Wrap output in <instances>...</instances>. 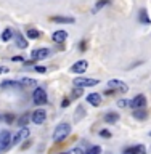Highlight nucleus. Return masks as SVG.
Instances as JSON below:
<instances>
[{
	"label": "nucleus",
	"instance_id": "nucleus-3",
	"mask_svg": "<svg viewBox=\"0 0 151 154\" xmlns=\"http://www.w3.org/2000/svg\"><path fill=\"white\" fill-rule=\"evenodd\" d=\"M72 84H74L77 88H82V87H95V85H98L100 80L92 79V77H76V79L72 80Z\"/></svg>",
	"mask_w": 151,
	"mask_h": 154
},
{
	"label": "nucleus",
	"instance_id": "nucleus-2",
	"mask_svg": "<svg viewBox=\"0 0 151 154\" xmlns=\"http://www.w3.org/2000/svg\"><path fill=\"white\" fill-rule=\"evenodd\" d=\"M32 101L36 103L37 106H43V104H47V91L42 88V87H37L36 90H34V93H32Z\"/></svg>",
	"mask_w": 151,
	"mask_h": 154
},
{
	"label": "nucleus",
	"instance_id": "nucleus-1",
	"mask_svg": "<svg viewBox=\"0 0 151 154\" xmlns=\"http://www.w3.org/2000/svg\"><path fill=\"white\" fill-rule=\"evenodd\" d=\"M69 133H71V125L68 122H61L55 128V132H53V141L60 143V141H63V140H66Z\"/></svg>",
	"mask_w": 151,
	"mask_h": 154
},
{
	"label": "nucleus",
	"instance_id": "nucleus-29",
	"mask_svg": "<svg viewBox=\"0 0 151 154\" xmlns=\"http://www.w3.org/2000/svg\"><path fill=\"white\" fill-rule=\"evenodd\" d=\"M80 93H82V90H80V88H77V90H74V93H72V96H74V98H79Z\"/></svg>",
	"mask_w": 151,
	"mask_h": 154
},
{
	"label": "nucleus",
	"instance_id": "nucleus-14",
	"mask_svg": "<svg viewBox=\"0 0 151 154\" xmlns=\"http://www.w3.org/2000/svg\"><path fill=\"white\" fill-rule=\"evenodd\" d=\"M0 87H2V88H16V90L23 88V85L19 84V82H16V80H3Z\"/></svg>",
	"mask_w": 151,
	"mask_h": 154
},
{
	"label": "nucleus",
	"instance_id": "nucleus-13",
	"mask_svg": "<svg viewBox=\"0 0 151 154\" xmlns=\"http://www.w3.org/2000/svg\"><path fill=\"white\" fill-rule=\"evenodd\" d=\"M87 103H90L92 106H100L101 104V95H98V93H89V95H87Z\"/></svg>",
	"mask_w": 151,
	"mask_h": 154
},
{
	"label": "nucleus",
	"instance_id": "nucleus-34",
	"mask_svg": "<svg viewBox=\"0 0 151 154\" xmlns=\"http://www.w3.org/2000/svg\"><path fill=\"white\" fill-rule=\"evenodd\" d=\"M80 50L85 51V42H80Z\"/></svg>",
	"mask_w": 151,
	"mask_h": 154
},
{
	"label": "nucleus",
	"instance_id": "nucleus-30",
	"mask_svg": "<svg viewBox=\"0 0 151 154\" xmlns=\"http://www.w3.org/2000/svg\"><path fill=\"white\" fill-rule=\"evenodd\" d=\"M8 72V67H5V66H0V74H7Z\"/></svg>",
	"mask_w": 151,
	"mask_h": 154
},
{
	"label": "nucleus",
	"instance_id": "nucleus-9",
	"mask_svg": "<svg viewBox=\"0 0 151 154\" xmlns=\"http://www.w3.org/2000/svg\"><path fill=\"white\" fill-rule=\"evenodd\" d=\"M48 55H50V50H48V48H37V50H34L31 53V58L34 61H39V60H45V58H48Z\"/></svg>",
	"mask_w": 151,
	"mask_h": 154
},
{
	"label": "nucleus",
	"instance_id": "nucleus-19",
	"mask_svg": "<svg viewBox=\"0 0 151 154\" xmlns=\"http://www.w3.org/2000/svg\"><path fill=\"white\" fill-rule=\"evenodd\" d=\"M134 117L138 119V120H146L148 112H146L145 109H135V111H134Z\"/></svg>",
	"mask_w": 151,
	"mask_h": 154
},
{
	"label": "nucleus",
	"instance_id": "nucleus-11",
	"mask_svg": "<svg viewBox=\"0 0 151 154\" xmlns=\"http://www.w3.org/2000/svg\"><path fill=\"white\" fill-rule=\"evenodd\" d=\"M52 38H53V42H56V43H63L68 38V32L66 31H55L53 32V35H52Z\"/></svg>",
	"mask_w": 151,
	"mask_h": 154
},
{
	"label": "nucleus",
	"instance_id": "nucleus-26",
	"mask_svg": "<svg viewBox=\"0 0 151 154\" xmlns=\"http://www.w3.org/2000/svg\"><path fill=\"white\" fill-rule=\"evenodd\" d=\"M129 104H130L129 100H119V101H118V106H119V108H127Z\"/></svg>",
	"mask_w": 151,
	"mask_h": 154
},
{
	"label": "nucleus",
	"instance_id": "nucleus-28",
	"mask_svg": "<svg viewBox=\"0 0 151 154\" xmlns=\"http://www.w3.org/2000/svg\"><path fill=\"white\" fill-rule=\"evenodd\" d=\"M100 135H101V137H105V138H109V137H111V133L108 132V130H101Z\"/></svg>",
	"mask_w": 151,
	"mask_h": 154
},
{
	"label": "nucleus",
	"instance_id": "nucleus-15",
	"mask_svg": "<svg viewBox=\"0 0 151 154\" xmlns=\"http://www.w3.org/2000/svg\"><path fill=\"white\" fill-rule=\"evenodd\" d=\"M125 154H146V152H145L143 144H137V146H132V148L125 149Z\"/></svg>",
	"mask_w": 151,
	"mask_h": 154
},
{
	"label": "nucleus",
	"instance_id": "nucleus-25",
	"mask_svg": "<svg viewBox=\"0 0 151 154\" xmlns=\"http://www.w3.org/2000/svg\"><path fill=\"white\" fill-rule=\"evenodd\" d=\"M85 154H101V148L100 146H92V148L87 149Z\"/></svg>",
	"mask_w": 151,
	"mask_h": 154
},
{
	"label": "nucleus",
	"instance_id": "nucleus-22",
	"mask_svg": "<svg viewBox=\"0 0 151 154\" xmlns=\"http://www.w3.org/2000/svg\"><path fill=\"white\" fill-rule=\"evenodd\" d=\"M29 122V114H24L23 116V117H19V120H18V125H19V127H26V124Z\"/></svg>",
	"mask_w": 151,
	"mask_h": 154
},
{
	"label": "nucleus",
	"instance_id": "nucleus-35",
	"mask_svg": "<svg viewBox=\"0 0 151 154\" xmlns=\"http://www.w3.org/2000/svg\"><path fill=\"white\" fill-rule=\"evenodd\" d=\"M13 61H23V58H21V56H14Z\"/></svg>",
	"mask_w": 151,
	"mask_h": 154
},
{
	"label": "nucleus",
	"instance_id": "nucleus-27",
	"mask_svg": "<svg viewBox=\"0 0 151 154\" xmlns=\"http://www.w3.org/2000/svg\"><path fill=\"white\" fill-rule=\"evenodd\" d=\"M5 122H8V124H11L13 122V120H14V117H13V114H7V116H5Z\"/></svg>",
	"mask_w": 151,
	"mask_h": 154
},
{
	"label": "nucleus",
	"instance_id": "nucleus-37",
	"mask_svg": "<svg viewBox=\"0 0 151 154\" xmlns=\"http://www.w3.org/2000/svg\"><path fill=\"white\" fill-rule=\"evenodd\" d=\"M149 137H151V132H149Z\"/></svg>",
	"mask_w": 151,
	"mask_h": 154
},
{
	"label": "nucleus",
	"instance_id": "nucleus-17",
	"mask_svg": "<svg viewBox=\"0 0 151 154\" xmlns=\"http://www.w3.org/2000/svg\"><path fill=\"white\" fill-rule=\"evenodd\" d=\"M14 42H16L18 48H27V40H24V37L21 35V34H14Z\"/></svg>",
	"mask_w": 151,
	"mask_h": 154
},
{
	"label": "nucleus",
	"instance_id": "nucleus-32",
	"mask_svg": "<svg viewBox=\"0 0 151 154\" xmlns=\"http://www.w3.org/2000/svg\"><path fill=\"white\" fill-rule=\"evenodd\" d=\"M36 71H37V72H45V67L39 66V67H36Z\"/></svg>",
	"mask_w": 151,
	"mask_h": 154
},
{
	"label": "nucleus",
	"instance_id": "nucleus-36",
	"mask_svg": "<svg viewBox=\"0 0 151 154\" xmlns=\"http://www.w3.org/2000/svg\"><path fill=\"white\" fill-rule=\"evenodd\" d=\"M60 154H68V152H60Z\"/></svg>",
	"mask_w": 151,
	"mask_h": 154
},
{
	"label": "nucleus",
	"instance_id": "nucleus-31",
	"mask_svg": "<svg viewBox=\"0 0 151 154\" xmlns=\"http://www.w3.org/2000/svg\"><path fill=\"white\" fill-rule=\"evenodd\" d=\"M61 106H63V108H68V106H69V100H63Z\"/></svg>",
	"mask_w": 151,
	"mask_h": 154
},
{
	"label": "nucleus",
	"instance_id": "nucleus-18",
	"mask_svg": "<svg viewBox=\"0 0 151 154\" xmlns=\"http://www.w3.org/2000/svg\"><path fill=\"white\" fill-rule=\"evenodd\" d=\"M119 120V114H116V112H108L105 116V122L106 124H116Z\"/></svg>",
	"mask_w": 151,
	"mask_h": 154
},
{
	"label": "nucleus",
	"instance_id": "nucleus-6",
	"mask_svg": "<svg viewBox=\"0 0 151 154\" xmlns=\"http://www.w3.org/2000/svg\"><path fill=\"white\" fill-rule=\"evenodd\" d=\"M129 106H130V108H134V109H143L145 106H146V96L142 95V93L137 95L134 100H130Z\"/></svg>",
	"mask_w": 151,
	"mask_h": 154
},
{
	"label": "nucleus",
	"instance_id": "nucleus-7",
	"mask_svg": "<svg viewBox=\"0 0 151 154\" xmlns=\"http://www.w3.org/2000/svg\"><path fill=\"white\" fill-rule=\"evenodd\" d=\"M29 137V128L27 127H23V128H19V132L13 137L11 140V146H14V144H19L23 141V140H26Z\"/></svg>",
	"mask_w": 151,
	"mask_h": 154
},
{
	"label": "nucleus",
	"instance_id": "nucleus-24",
	"mask_svg": "<svg viewBox=\"0 0 151 154\" xmlns=\"http://www.w3.org/2000/svg\"><path fill=\"white\" fill-rule=\"evenodd\" d=\"M109 3H111V0H98V2H96V7H95V11L100 10V8H103V7H106V5H109Z\"/></svg>",
	"mask_w": 151,
	"mask_h": 154
},
{
	"label": "nucleus",
	"instance_id": "nucleus-4",
	"mask_svg": "<svg viewBox=\"0 0 151 154\" xmlns=\"http://www.w3.org/2000/svg\"><path fill=\"white\" fill-rule=\"evenodd\" d=\"M11 146V133L8 130H2L0 132V152L7 151Z\"/></svg>",
	"mask_w": 151,
	"mask_h": 154
},
{
	"label": "nucleus",
	"instance_id": "nucleus-5",
	"mask_svg": "<svg viewBox=\"0 0 151 154\" xmlns=\"http://www.w3.org/2000/svg\"><path fill=\"white\" fill-rule=\"evenodd\" d=\"M31 120H32L34 124H37V125L43 124V122L47 120V111H45V109H36V111L31 114Z\"/></svg>",
	"mask_w": 151,
	"mask_h": 154
},
{
	"label": "nucleus",
	"instance_id": "nucleus-21",
	"mask_svg": "<svg viewBox=\"0 0 151 154\" xmlns=\"http://www.w3.org/2000/svg\"><path fill=\"white\" fill-rule=\"evenodd\" d=\"M11 37H13V31H11L10 27H7V29L2 32V37H0V38H2L3 42H8V40H11Z\"/></svg>",
	"mask_w": 151,
	"mask_h": 154
},
{
	"label": "nucleus",
	"instance_id": "nucleus-16",
	"mask_svg": "<svg viewBox=\"0 0 151 154\" xmlns=\"http://www.w3.org/2000/svg\"><path fill=\"white\" fill-rule=\"evenodd\" d=\"M138 21L142 23V24H145V26H148V24L151 23V19H149V16H148V11L145 8H142L140 10V14H138Z\"/></svg>",
	"mask_w": 151,
	"mask_h": 154
},
{
	"label": "nucleus",
	"instance_id": "nucleus-8",
	"mask_svg": "<svg viewBox=\"0 0 151 154\" xmlns=\"http://www.w3.org/2000/svg\"><path fill=\"white\" fill-rule=\"evenodd\" d=\"M108 87H109V88L118 90V91H122V93H125V91H129V87H127V84H124L122 80H118V79L109 80V82H108Z\"/></svg>",
	"mask_w": 151,
	"mask_h": 154
},
{
	"label": "nucleus",
	"instance_id": "nucleus-23",
	"mask_svg": "<svg viewBox=\"0 0 151 154\" xmlns=\"http://www.w3.org/2000/svg\"><path fill=\"white\" fill-rule=\"evenodd\" d=\"M40 35V32L37 31V29H27V37L29 38H39Z\"/></svg>",
	"mask_w": 151,
	"mask_h": 154
},
{
	"label": "nucleus",
	"instance_id": "nucleus-20",
	"mask_svg": "<svg viewBox=\"0 0 151 154\" xmlns=\"http://www.w3.org/2000/svg\"><path fill=\"white\" fill-rule=\"evenodd\" d=\"M18 82L23 87H37V82L34 80V79H27V77H23V79H19Z\"/></svg>",
	"mask_w": 151,
	"mask_h": 154
},
{
	"label": "nucleus",
	"instance_id": "nucleus-12",
	"mask_svg": "<svg viewBox=\"0 0 151 154\" xmlns=\"http://www.w3.org/2000/svg\"><path fill=\"white\" fill-rule=\"evenodd\" d=\"M50 21L58 23V24H72V23L76 21V19L71 18V16H52Z\"/></svg>",
	"mask_w": 151,
	"mask_h": 154
},
{
	"label": "nucleus",
	"instance_id": "nucleus-10",
	"mask_svg": "<svg viewBox=\"0 0 151 154\" xmlns=\"http://www.w3.org/2000/svg\"><path fill=\"white\" fill-rule=\"evenodd\" d=\"M87 67H89V61L85 60H79L74 63V66L71 67L72 72H76V74H84V72L87 71Z\"/></svg>",
	"mask_w": 151,
	"mask_h": 154
},
{
	"label": "nucleus",
	"instance_id": "nucleus-33",
	"mask_svg": "<svg viewBox=\"0 0 151 154\" xmlns=\"http://www.w3.org/2000/svg\"><path fill=\"white\" fill-rule=\"evenodd\" d=\"M71 154H82V151H80V149H79V148H76V149H74V151H72Z\"/></svg>",
	"mask_w": 151,
	"mask_h": 154
}]
</instances>
